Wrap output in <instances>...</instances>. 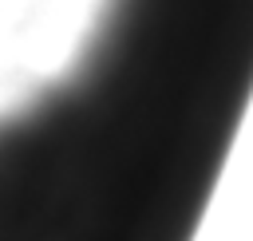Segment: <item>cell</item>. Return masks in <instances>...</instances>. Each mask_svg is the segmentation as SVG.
<instances>
[{"instance_id":"7a4b0ae2","label":"cell","mask_w":253,"mask_h":241,"mask_svg":"<svg viewBox=\"0 0 253 241\" xmlns=\"http://www.w3.org/2000/svg\"><path fill=\"white\" fill-rule=\"evenodd\" d=\"M8 221H12V182H8V162L0 150V241H8Z\"/></svg>"},{"instance_id":"6da1fadb","label":"cell","mask_w":253,"mask_h":241,"mask_svg":"<svg viewBox=\"0 0 253 241\" xmlns=\"http://www.w3.org/2000/svg\"><path fill=\"white\" fill-rule=\"evenodd\" d=\"M253 95V0H107L75 67L0 119L8 241H194Z\"/></svg>"}]
</instances>
